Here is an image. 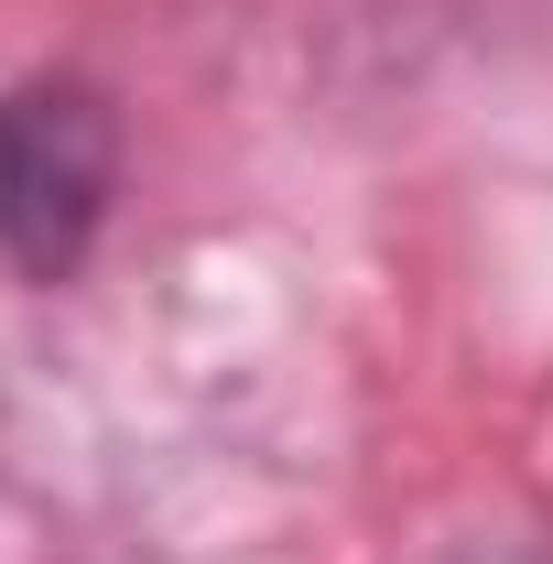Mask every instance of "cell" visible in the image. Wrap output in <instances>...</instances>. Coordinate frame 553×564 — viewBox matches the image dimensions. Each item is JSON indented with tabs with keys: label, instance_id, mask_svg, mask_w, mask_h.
I'll return each instance as SVG.
<instances>
[{
	"label": "cell",
	"instance_id": "6da1fadb",
	"mask_svg": "<svg viewBox=\"0 0 553 564\" xmlns=\"http://www.w3.org/2000/svg\"><path fill=\"white\" fill-rule=\"evenodd\" d=\"M120 185V120L87 76H22L0 87V261L22 282H66Z\"/></svg>",
	"mask_w": 553,
	"mask_h": 564
}]
</instances>
